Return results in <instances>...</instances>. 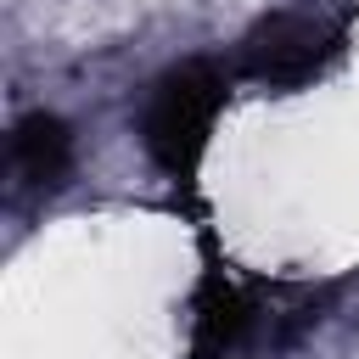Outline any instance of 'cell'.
Segmentation results:
<instances>
[{"instance_id": "1", "label": "cell", "mask_w": 359, "mask_h": 359, "mask_svg": "<svg viewBox=\"0 0 359 359\" xmlns=\"http://www.w3.org/2000/svg\"><path fill=\"white\" fill-rule=\"evenodd\" d=\"M62 157H67V140H62V129L45 123V118L22 123L17 140H11V174H17L22 185H45V180L62 168Z\"/></svg>"}]
</instances>
